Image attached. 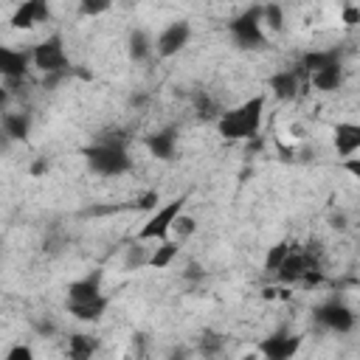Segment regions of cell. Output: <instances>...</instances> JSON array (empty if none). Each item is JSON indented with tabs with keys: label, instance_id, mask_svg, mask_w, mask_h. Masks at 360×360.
<instances>
[{
	"label": "cell",
	"instance_id": "cell-1",
	"mask_svg": "<svg viewBox=\"0 0 360 360\" xmlns=\"http://www.w3.org/2000/svg\"><path fill=\"white\" fill-rule=\"evenodd\" d=\"M262 118H264V96H250L242 104L219 112L217 118V132L225 141H250L259 135L262 129Z\"/></svg>",
	"mask_w": 360,
	"mask_h": 360
},
{
	"label": "cell",
	"instance_id": "cell-2",
	"mask_svg": "<svg viewBox=\"0 0 360 360\" xmlns=\"http://www.w3.org/2000/svg\"><path fill=\"white\" fill-rule=\"evenodd\" d=\"M82 158L93 174L101 177H118L132 169V158L124 146V138H101L82 149Z\"/></svg>",
	"mask_w": 360,
	"mask_h": 360
},
{
	"label": "cell",
	"instance_id": "cell-3",
	"mask_svg": "<svg viewBox=\"0 0 360 360\" xmlns=\"http://www.w3.org/2000/svg\"><path fill=\"white\" fill-rule=\"evenodd\" d=\"M186 200H188V194H180V197H172L169 202L158 205V208L149 214V219L138 228L135 239H138V242H163V239H169L174 219H177V217L183 214V208H186Z\"/></svg>",
	"mask_w": 360,
	"mask_h": 360
},
{
	"label": "cell",
	"instance_id": "cell-4",
	"mask_svg": "<svg viewBox=\"0 0 360 360\" xmlns=\"http://www.w3.org/2000/svg\"><path fill=\"white\" fill-rule=\"evenodd\" d=\"M228 34L236 48L242 51H262L267 45L264 28H262V6H250L242 14H236L228 22Z\"/></svg>",
	"mask_w": 360,
	"mask_h": 360
},
{
	"label": "cell",
	"instance_id": "cell-5",
	"mask_svg": "<svg viewBox=\"0 0 360 360\" xmlns=\"http://www.w3.org/2000/svg\"><path fill=\"white\" fill-rule=\"evenodd\" d=\"M28 53H31V65H34L42 76H56V73H65V76H68V70H70V59H68L62 34L45 37V39L37 42Z\"/></svg>",
	"mask_w": 360,
	"mask_h": 360
},
{
	"label": "cell",
	"instance_id": "cell-6",
	"mask_svg": "<svg viewBox=\"0 0 360 360\" xmlns=\"http://www.w3.org/2000/svg\"><path fill=\"white\" fill-rule=\"evenodd\" d=\"M312 318H315V323H321L323 329H332V332H340V335L352 332V329H354V323H357L354 309H352V307H346V304H343V301H338V298L318 304V307L312 309Z\"/></svg>",
	"mask_w": 360,
	"mask_h": 360
},
{
	"label": "cell",
	"instance_id": "cell-7",
	"mask_svg": "<svg viewBox=\"0 0 360 360\" xmlns=\"http://www.w3.org/2000/svg\"><path fill=\"white\" fill-rule=\"evenodd\" d=\"M301 349V335L295 332H273L259 340V354L262 360H292Z\"/></svg>",
	"mask_w": 360,
	"mask_h": 360
},
{
	"label": "cell",
	"instance_id": "cell-8",
	"mask_svg": "<svg viewBox=\"0 0 360 360\" xmlns=\"http://www.w3.org/2000/svg\"><path fill=\"white\" fill-rule=\"evenodd\" d=\"M188 39H191V25L186 20H174L158 34V42H152V51H158L160 59H169V56H177L188 45Z\"/></svg>",
	"mask_w": 360,
	"mask_h": 360
},
{
	"label": "cell",
	"instance_id": "cell-9",
	"mask_svg": "<svg viewBox=\"0 0 360 360\" xmlns=\"http://www.w3.org/2000/svg\"><path fill=\"white\" fill-rule=\"evenodd\" d=\"M28 65H31V53L28 51L8 48V45L0 42V79H3V84L22 82L25 73H28Z\"/></svg>",
	"mask_w": 360,
	"mask_h": 360
},
{
	"label": "cell",
	"instance_id": "cell-10",
	"mask_svg": "<svg viewBox=\"0 0 360 360\" xmlns=\"http://www.w3.org/2000/svg\"><path fill=\"white\" fill-rule=\"evenodd\" d=\"M48 17H51V6H48L45 0H25L22 6L14 8L8 25L17 28V31H28V28H34L37 22H45Z\"/></svg>",
	"mask_w": 360,
	"mask_h": 360
},
{
	"label": "cell",
	"instance_id": "cell-11",
	"mask_svg": "<svg viewBox=\"0 0 360 360\" xmlns=\"http://www.w3.org/2000/svg\"><path fill=\"white\" fill-rule=\"evenodd\" d=\"M143 143H146V149H149L152 158H158V160H174V155H177V127H163V129L146 135Z\"/></svg>",
	"mask_w": 360,
	"mask_h": 360
},
{
	"label": "cell",
	"instance_id": "cell-12",
	"mask_svg": "<svg viewBox=\"0 0 360 360\" xmlns=\"http://www.w3.org/2000/svg\"><path fill=\"white\" fill-rule=\"evenodd\" d=\"M315 264H312V259L307 256V253H301V250H295V248H290V253H287V259L281 262V267L276 270V278L281 281V284H298L301 278H304V273L307 270H312Z\"/></svg>",
	"mask_w": 360,
	"mask_h": 360
},
{
	"label": "cell",
	"instance_id": "cell-13",
	"mask_svg": "<svg viewBox=\"0 0 360 360\" xmlns=\"http://www.w3.org/2000/svg\"><path fill=\"white\" fill-rule=\"evenodd\" d=\"M332 141H335V149H338V155L346 160V158H352V155H357V149H360V124H354V121H340V124H335V129H332Z\"/></svg>",
	"mask_w": 360,
	"mask_h": 360
},
{
	"label": "cell",
	"instance_id": "cell-14",
	"mask_svg": "<svg viewBox=\"0 0 360 360\" xmlns=\"http://www.w3.org/2000/svg\"><path fill=\"white\" fill-rule=\"evenodd\" d=\"M107 304H110V298L98 295V298H90V301H65V309H68V315H73L82 323H96L107 312Z\"/></svg>",
	"mask_w": 360,
	"mask_h": 360
},
{
	"label": "cell",
	"instance_id": "cell-15",
	"mask_svg": "<svg viewBox=\"0 0 360 360\" xmlns=\"http://www.w3.org/2000/svg\"><path fill=\"white\" fill-rule=\"evenodd\" d=\"M267 87L270 93L278 98V101H292L298 96V87H301V76L298 70H276L270 79H267Z\"/></svg>",
	"mask_w": 360,
	"mask_h": 360
},
{
	"label": "cell",
	"instance_id": "cell-16",
	"mask_svg": "<svg viewBox=\"0 0 360 360\" xmlns=\"http://www.w3.org/2000/svg\"><path fill=\"white\" fill-rule=\"evenodd\" d=\"M332 65H340V53L338 48H315V51H307L301 56V65H298V76H309L315 70H323V68H332Z\"/></svg>",
	"mask_w": 360,
	"mask_h": 360
},
{
	"label": "cell",
	"instance_id": "cell-17",
	"mask_svg": "<svg viewBox=\"0 0 360 360\" xmlns=\"http://www.w3.org/2000/svg\"><path fill=\"white\" fill-rule=\"evenodd\" d=\"M98 346H101L98 338L84 335V332H73V335L68 338L65 354H68V360H93L96 352H98Z\"/></svg>",
	"mask_w": 360,
	"mask_h": 360
},
{
	"label": "cell",
	"instance_id": "cell-18",
	"mask_svg": "<svg viewBox=\"0 0 360 360\" xmlns=\"http://www.w3.org/2000/svg\"><path fill=\"white\" fill-rule=\"evenodd\" d=\"M98 295H104L101 292V273H93V276L70 281L65 301H90V298H98Z\"/></svg>",
	"mask_w": 360,
	"mask_h": 360
},
{
	"label": "cell",
	"instance_id": "cell-19",
	"mask_svg": "<svg viewBox=\"0 0 360 360\" xmlns=\"http://www.w3.org/2000/svg\"><path fill=\"white\" fill-rule=\"evenodd\" d=\"M0 129L14 141H25L31 135V118L28 112H3L0 115Z\"/></svg>",
	"mask_w": 360,
	"mask_h": 360
},
{
	"label": "cell",
	"instance_id": "cell-20",
	"mask_svg": "<svg viewBox=\"0 0 360 360\" xmlns=\"http://www.w3.org/2000/svg\"><path fill=\"white\" fill-rule=\"evenodd\" d=\"M307 79L312 82L315 90H321V93H335V90H340V84H343V68H340V65H332V68H323V70L309 73Z\"/></svg>",
	"mask_w": 360,
	"mask_h": 360
},
{
	"label": "cell",
	"instance_id": "cell-21",
	"mask_svg": "<svg viewBox=\"0 0 360 360\" xmlns=\"http://www.w3.org/2000/svg\"><path fill=\"white\" fill-rule=\"evenodd\" d=\"M177 253H180V242H177V239H163V242L149 253L146 267H152V270H166V267L177 259Z\"/></svg>",
	"mask_w": 360,
	"mask_h": 360
},
{
	"label": "cell",
	"instance_id": "cell-22",
	"mask_svg": "<svg viewBox=\"0 0 360 360\" xmlns=\"http://www.w3.org/2000/svg\"><path fill=\"white\" fill-rule=\"evenodd\" d=\"M127 53H129L132 62L149 59V53H152V39H149V34L141 31V28L129 31V37H127Z\"/></svg>",
	"mask_w": 360,
	"mask_h": 360
},
{
	"label": "cell",
	"instance_id": "cell-23",
	"mask_svg": "<svg viewBox=\"0 0 360 360\" xmlns=\"http://www.w3.org/2000/svg\"><path fill=\"white\" fill-rule=\"evenodd\" d=\"M143 245H146V242H138V239H135V242L127 248V253H124V262H121V267H124L127 273L146 267V262H149V250H146Z\"/></svg>",
	"mask_w": 360,
	"mask_h": 360
},
{
	"label": "cell",
	"instance_id": "cell-24",
	"mask_svg": "<svg viewBox=\"0 0 360 360\" xmlns=\"http://www.w3.org/2000/svg\"><path fill=\"white\" fill-rule=\"evenodd\" d=\"M222 346H225V338H222L219 332H214V329H202V332H200L197 349H200L202 357H217V354L222 352Z\"/></svg>",
	"mask_w": 360,
	"mask_h": 360
},
{
	"label": "cell",
	"instance_id": "cell-25",
	"mask_svg": "<svg viewBox=\"0 0 360 360\" xmlns=\"http://www.w3.org/2000/svg\"><path fill=\"white\" fill-rule=\"evenodd\" d=\"M262 25H270V31H284V8L278 3L262 6Z\"/></svg>",
	"mask_w": 360,
	"mask_h": 360
},
{
	"label": "cell",
	"instance_id": "cell-26",
	"mask_svg": "<svg viewBox=\"0 0 360 360\" xmlns=\"http://www.w3.org/2000/svg\"><path fill=\"white\" fill-rule=\"evenodd\" d=\"M290 242H276L270 250H267V256H264V270L267 273H276L278 267H281V262L287 259V253H290Z\"/></svg>",
	"mask_w": 360,
	"mask_h": 360
},
{
	"label": "cell",
	"instance_id": "cell-27",
	"mask_svg": "<svg viewBox=\"0 0 360 360\" xmlns=\"http://www.w3.org/2000/svg\"><path fill=\"white\" fill-rule=\"evenodd\" d=\"M194 231H197V219L188 217V214H180V217L174 219V225H172V233H174V239H177L180 245H183Z\"/></svg>",
	"mask_w": 360,
	"mask_h": 360
},
{
	"label": "cell",
	"instance_id": "cell-28",
	"mask_svg": "<svg viewBox=\"0 0 360 360\" xmlns=\"http://www.w3.org/2000/svg\"><path fill=\"white\" fill-rule=\"evenodd\" d=\"M104 11H110V0H82L79 3V14L82 17H98Z\"/></svg>",
	"mask_w": 360,
	"mask_h": 360
},
{
	"label": "cell",
	"instance_id": "cell-29",
	"mask_svg": "<svg viewBox=\"0 0 360 360\" xmlns=\"http://www.w3.org/2000/svg\"><path fill=\"white\" fill-rule=\"evenodd\" d=\"M194 107H197V115H200V118H211V115L217 112V104L211 101V96H208L205 90L194 96Z\"/></svg>",
	"mask_w": 360,
	"mask_h": 360
},
{
	"label": "cell",
	"instance_id": "cell-30",
	"mask_svg": "<svg viewBox=\"0 0 360 360\" xmlns=\"http://www.w3.org/2000/svg\"><path fill=\"white\" fill-rule=\"evenodd\" d=\"M3 360H37V354H34V349H31L28 343H14V346L6 352Z\"/></svg>",
	"mask_w": 360,
	"mask_h": 360
},
{
	"label": "cell",
	"instance_id": "cell-31",
	"mask_svg": "<svg viewBox=\"0 0 360 360\" xmlns=\"http://www.w3.org/2000/svg\"><path fill=\"white\" fill-rule=\"evenodd\" d=\"M360 22V6H354V3H349V6H343V25H357Z\"/></svg>",
	"mask_w": 360,
	"mask_h": 360
},
{
	"label": "cell",
	"instance_id": "cell-32",
	"mask_svg": "<svg viewBox=\"0 0 360 360\" xmlns=\"http://www.w3.org/2000/svg\"><path fill=\"white\" fill-rule=\"evenodd\" d=\"M202 276H205V270L197 262H188V267L183 270V278H188V281H202Z\"/></svg>",
	"mask_w": 360,
	"mask_h": 360
},
{
	"label": "cell",
	"instance_id": "cell-33",
	"mask_svg": "<svg viewBox=\"0 0 360 360\" xmlns=\"http://www.w3.org/2000/svg\"><path fill=\"white\" fill-rule=\"evenodd\" d=\"M343 169H346L349 174L360 177V158H354V155H352V158H346V160H343Z\"/></svg>",
	"mask_w": 360,
	"mask_h": 360
},
{
	"label": "cell",
	"instance_id": "cell-34",
	"mask_svg": "<svg viewBox=\"0 0 360 360\" xmlns=\"http://www.w3.org/2000/svg\"><path fill=\"white\" fill-rule=\"evenodd\" d=\"M191 357V352L186 349V346H174L169 354H166V360H188Z\"/></svg>",
	"mask_w": 360,
	"mask_h": 360
},
{
	"label": "cell",
	"instance_id": "cell-35",
	"mask_svg": "<svg viewBox=\"0 0 360 360\" xmlns=\"http://www.w3.org/2000/svg\"><path fill=\"white\" fill-rule=\"evenodd\" d=\"M45 172H48L45 158H39V160H34V163H31V174H34V177H39V174H45Z\"/></svg>",
	"mask_w": 360,
	"mask_h": 360
},
{
	"label": "cell",
	"instance_id": "cell-36",
	"mask_svg": "<svg viewBox=\"0 0 360 360\" xmlns=\"http://www.w3.org/2000/svg\"><path fill=\"white\" fill-rule=\"evenodd\" d=\"M37 332L48 338V335H53V332H56V326H53L51 321H39V323H37Z\"/></svg>",
	"mask_w": 360,
	"mask_h": 360
},
{
	"label": "cell",
	"instance_id": "cell-37",
	"mask_svg": "<svg viewBox=\"0 0 360 360\" xmlns=\"http://www.w3.org/2000/svg\"><path fill=\"white\" fill-rule=\"evenodd\" d=\"M8 98H11V93H8V90H6V84L0 82V110L8 104Z\"/></svg>",
	"mask_w": 360,
	"mask_h": 360
},
{
	"label": "cell",
	"instance_id": "cell-38",
	"mask_svg": "<svg viewBox=\"0 0 360 360\" xmlns=\"http://www.w3.org/2000/svg\"><path fill=\"white\" fill-rule=\"evenodd\" d=\"M8 146H11V138H8V135L0 129V152H8Z\"/></svg>",
	"mask_w": 360,
	"mask_h": 360
},
{
	"label": "cell",
	"instance_id": "cell-39",
	"mask_svg": "<svg viewBox=\"0 0 360 360\" xmlns=\"http://www.w3.org/2000/svg\"><path fill=\"white\" fill-rule=\"evenodd\" d=\"M332 222H335V228H346V217H343V214L332 217Z\"/></svg>",
	"mask_w": 360,
	"mask_h": 360
}]
</instances>
